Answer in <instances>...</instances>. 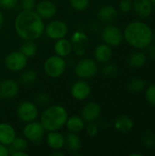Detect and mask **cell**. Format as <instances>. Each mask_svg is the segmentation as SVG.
Here are the masks:
<instances>
[{
  "label": "cell",
  "instance_id": "obj_1",
  "mask_svg": "<svg viewBox=\"0 0 155 156\" xmlns=\"http://www.w3.org/2000/svg\"><path fill=\"white\" fill-rule=\"evenodd\" d=\"M14 27L23 40H37L45 31L44 19L35 10H22L15 18Z\"/></svg>",
  "mask_w": 155,
  "mask_h": 156
},
{
  "label": "cell",
  "instance_id": "obj_2",
  "mask_svg": "<svg viewBox=\"0 0 155 156\" xmlns=\"http://www.w3.org/2000/svg\"><path fill=\"white\" fill-rule=\"evenodd\" d=\"M123 38L134 48L144 49L152 44L153 32L146 23L132 21L129 23L123 31Z\"/></svg>",
  "mask_w": 155,
  "mask_h": 156
},
{
  "label": "cell",
  "instance_id": "obj_3",
  "mask_svg": "<svg viewBox=\"0 0 155 156\" xmlns=\"http://www.w3.org/2000/svg\"><path fill=\"white\" fill-rule=\"evenodd\" d=\"M69 118L68 111L65 107L54 104L45 108L40 114V123L46 132L59 131L62 129Z\"/></svg>",
  "mask_w": 155,
  "mask_h": 156
},
{
  "label": "cell",
  "instance_id": "obj_4",
  "mask_svg": "<svg viewBox=\"0 0 155 156\" xmlns=\"http://www.w3.org/2000/svg\"><path fill=\"white\" fill-rule=\"evenodd\" d=\"M67 68V63L64 59V58L58 56V55H52L49 56L45 61L43 65V69L45 74L51 78V79H58L61 77Z\"/></svg>",
  "mask_w": 155,
  "mask_h": 156
},
{
  "label": "cell",
  "instance_id": "obj_5",
  "mask_svg": "<svg viewBox=\"0 0 155 156\" xmlns=\"http://www.w3.org/2000/svg\"><path fill=\"white\" fill-rule=\"evenodd\" d=\"M98 71L97 61L91 58H80L74 67L75 75L80 80H90L97 75Z\"/></svg>",
  "mask_w": 155,
  "mask_h": 156
},
{
  "label": "cell",
  "instance_id": "obj_6",
  "mask_svg": "<svg viewBox=\"0 0 155 156\" xmlns=\"http://www.w3.org/2000/svg\"><path fill=\"white\" fill-rule=\"evenodd\" d=\"M17 118L24 123L37 121L39 112L37 105L30 101H21L16 108Z\"/></svg>",
  "mask_w": 155,
  "mask_h": 156
},
{
  "label": "cell",
  "instance_id": "obj_7",
  "mask_svg": "<svg viewBox=\"0 0 155 156\" xmlns=\"http://www.w3.org/2000/svg\"><path fill=\"white\" fill-rule=\"evenodd\" d=\"M28 58L26 57L20 50L9 52L4 60L5 68L12 72L22 71L27 65Z\"/></svg>",
  "mask_w": 155,
  "mask_h": 156
},
{
  "label": "cell",
  "instance_id": "obj_8",
  "mask_svg": "<svg viewBox=\"0 0 155 156\" xmlns=\"http://www.w3.org/2000/svg\"><path fill=\"white\" fill-rule=\"evenodd\" d=\"M103 43L112 47H118L123 40V33L114 25H107L100 30Z\"/></svg>",
  "mask_w": 155,
  "mask_h": 156
},
{
  "label": "cell",
  "instance_id": "obj_9",
  "mask_svg": "<svg viewBox=\"0 0 155 156\" xmlns=\"http://www.w3.org/2000/svg\"><path fill=\"white\" fill-rule=\"evenodd\" d=\"M45 133L46 130L44 129L40 122L33 121L27 122L23 128L24 137L28 142H31L33 144H39L45 136Z\"/></svg>",
  "mask_w": 155,
  "mask_h": 156
},
{
  "label": "cell",
  "instance_id": "obj_10",
  "mask_svg": "<svg viewBox=\"0 0 155 156\" xmlns=\"http://www.w3.org/2000/svg\"><path fill=\"white\" fill-rule=\"evenodd\" d=\"M69 27L68 25L59 19H54L45 26L44 33L46 36L53 40H57L65 37L68 35Z\"/></svg>",
  "mask_w": 155,
  "mask_h": 156
},
{
  "label": "cell",
  "instance_id": "obj_11",
  "mask_svg": "<svg viewBox=\"0 0 155 156\" xmlns=\"http://www.w3.org/2000/svg\"><path fill=\"white\" fill-rule=\"evenodd\" d=\"M72 44V51L79 56H83L87 52L89 47V37L88 35L80 30L75 31L70 38Z\"/></svg>",
  "mask_w": 155,
  "mask_h": 156
},
{
  "label": "cell",
  "instance_id": "obj_12",
  "mask_svg": "<svg viewBox=\"0 0 155 156\" xmlns=\"http://www.w3.org/2000/svg\"><path fill=\"white\" fill-rule=\"evenodd\" d=\"M91 93V87L87 82L86 80H80L75 81L70 88L71 96L77 101H85L87 100Z\"/></svg>",
  "mask_w": 155,
  "mask_h": 156
},
{
  "label": "cell",
  "instance_id": "obj_13",
  "mask_svg": "<svg viewBox=\"0 0 155 156\" xmlns=\"http://www.w3.org/2000/svg\"><path fill=\"white\" fill-rule=\"evenodd\" d=\"M101 114V107L98 102L90 101L80 110V116L86 123L95 122Z\"/></svg>",
  "mask_w": 155,
  "mask_h": 156
},
{
  "label": "cell",
  "instance_id": "obj_14",
  "mask_svg": "<svg viewBox=\"0 0 155 156\" xmlns=\"http://www.w3.org/2000/svg\"><path fill=\"white\" fill-rule=\"evenodd\" d=\"M19 92L18 83L12 79H5L0 81V99L12 100Z\"/></svg>",
  "mask_w": 155,
  "mask_h": 156
},
{
  "label": "cell",
  "instance_id": "obj_15",
  "mask_svg": "<svg viewBox=\"0 0 155 156\" xmlns=\"http://www.w3.org/2000/svg\"><path fill=\"white\" fill-rule=\"evenodd\" d=\"M34 10L44 20L45 19H51L57 14V5L53 1L41 0L38 3H37Z\"/></svg>",
  "mask_w": 155,
  "mask_h": 156
},
{
  "label": "cell",
  "instance_id": "obj_16",
  "mask_svg": "<svg viewBox=\"0 0 155 156\" xmlns=\"http://www.w3.org/2000/svg\"><path fill=\"white\" fill-rule=\"evenodd\" d=\"M112 53L113 52H112V48L111 46L105 43H101V44H99L94 48L93 57L97 62L105 64L111 60V58H112Z\"/></svg>",
  "mask_w": 155,
  "mask_h": 156
},
{
  "label": "cell",
  "instance_id": "obj_17",
  "mask_svg": "<svg viewBox=\"0 0 155 156\" xmlns=\"http://www.w3.org/2000/svg\"><path fill=\"white\" fill-rule=\"evenodd\" d=\"M132 9L140 17L147 18L153 13V6L151 0H134L132 2Z\"/></svg>",
  "mask_w": 155,
  "mask_h": 156
},
{
  "label": "cell",
  "instance_id": "obj_18",
  "mask_svg": "<svg viewBox=\"0 0 155 156\" xmlns=\"http://www.w3.org/2000/svg\"><path fill=\"white\" fill-rule=\"evenodd\" d=\"M46 142L48 146L53 150H62L65 147V136L58 131L48 132L46 136Z\"/></svg>",
  "mask_w": 155,
  "mask_h": 156
},
{
  "label": "cell",
  "instance_id": "obj_19",
  "mask_svg": "<svg viewBox=\"0 0 155 156\" xmlns=\"http://www.w3.org/2000/svg\"><path fill=\"white\" fill-rule=\"evenodd\" d=\"M16 137V133L15 128L7 123V122H1L0 123V143L9 146L13 143L14 139Z\"/></svg>",
  "mask_w": 155,
  "mask_h": 156
},
{
  "label": "cell",
  "instance_id": "obj_20",
  "mask_svg": "<svg viewBox=\"0 0 155 156\" xmlns=\"http://www.w3.org/2000/svg\"><path fill=\"white\" fill-rule=\"evenodd\" d=\"M118 16V11L113 5H103L101 6L98 13H97V17L101 23L105 24H110L113 22L116 17Z\"/></svg>",
  "mask_w": 155,
  "mask_h": 156
},
{
  "label": "cell",
  "instance_id": "obj_21",
  "mask_svg": "<svg viewBox=\"0 0 155 156\" xmlns=\"http://www.w3.org/2000/svg\"><path fill=\"white\" fill-rule=\"evenodd\" d=\"M54 44V52L56 55L62 58L69 57L72 52V44L70 39H68L66 37L55 40Z\"/></svg>",
  "mask_w": 155,
  "mask_h": 156
},
{
  "label": "cell",
  "instance_id": "obj_22",
  "mask_svg": "<svg viewBox=\"0 0 155 156\" xmlns=\"http://www.w3.org/2000/svg\"><path fill=\"white\" fill-rule=\"evenodd\" d=\"M85 125H86V122H84V120L81 118L80 115L79 116L74 115V116L69 117L65 124L69 132L75 133H79L82 131H84Z\"/></svg>",
  "mask_w": 155,
  "mask_h": 156
},
{
  "label": "cell",
  "instance_id": "obj_23",
  "mask_svg": "<svg viewBox=\"0 0 155 156\" xmlns=\"http://www.w3.org/2000/svg\"><path fill=\"white\" fill-rule=\"evenodd\" d=\"M114 127L118 132L128 133L133 128V121L127 115H121L116 118L114 122Z\"/></svg>",
  "mask_w": 155,
  "mask_h": 156
},
{
  "label": "cell",
  "instance_id": "obj_24",
  "mask_svg": "<svg viewBox=\"0 0 155 156\" xmlns=\"http://www.w3.org/2000/svg\"><path fill=\"white\" fill-rule=\"evenodd\" d=\"M65 146L72 153L78 152L81 147V139L79 133L69 132L65 136Z\"/></svg>",
  "mask_w": 155,
  "mask_h": 156
},
{
  "label": "cell",
  "instance_id": "obj_25",
  "mask_svg": "<svg viewBox=\"0 0 155 156\" xmlns=\"http://www.w3.org/2000/svg\"><path fill=\"white\" fill-rule=\"evenodd\" d=\"M147 57L142 51H135L132 52L128 58V64L131 68L133 69H140L146 64Z\"/></svg>",
  "mask_w": 155,
  "mask_h": 156
},
{
  "label": "cell",
  "instance_id": "obj_26",
  "mask_svg": "<svg viewBox=\"0 0 155 156\" xmlns=\"http://www.w3.org/2000/svg\"><path fill=\"white\" fill-rule=\"evenodd\" d=\"M19 50L27 58H33L37 52V46L34 40H24L20 45Z\"/></svg>",
  "mask_w": 155,
  "mask_h": 156
},
{
  "label": "cell",
  "instance_id": "obj_27",
  "mask_svg": "<svg viewBox=\"0 0 155 156\" xmlns=\"http://www.w3.org/2000/svg\"><path fill=\"white\" fill-rule=\"evenodd\" d=\"M37 80V73L33 69H26L23 71L19 77V81L25 86L32 85Z\"/></svg>",
  "mask_w": 155,
  "mask_h": 156
},
{
  "label": "cell",
  "instance_id": "obj_28",
  "mask_svg": "<svg viewBox=\"0 0 155 156\" xmlns=\"http://www.w3.org/2000/svg\"><path fill=\"white\" fill-rule=\"evenodd\" d=\"M127 87L132 92H141L146 88V80L143 78H133L128 82Z\"/></svg>",
  "mask_w": 155,
  "mask_h": 156
},
{
  "label": "cell",
  "instance_id": "obj_29",
  "mask_svg": "<svg viewBox=\"0 0 155 156\" xmlns=\"http://www.w3.org/2000/svg\"><path fill=\"white\" fill-rule=\"evenodd\" d=\"M28 147V141L25 137H18L16 136L11 145L8 146L9 154L13 151H26Z\"/></svg>",
  "mask_w": 155,
  "mask_h": 156
},
{
  "label": "cell",
  "instance_id": "obj_30",
  "mask_svg": "<svg viewBox=\"0 0 155 156\" xmlns=\"http://www.w3.org/2000/svg\"><path fill=\"white\" fill-rule=\"evenodd\" d=\"M101 72H102L103 76H105L107 78H112V77H115L118 74L119 69L115 64L107 62L103 66V68L101 69Z\"/></svg>",
  "mask_w": 155,
  "mask_h": 156
},
{
  "label": "cell",
  "instance_id": "obj_31",
  "mask_svg": "<svg viewBox=\"0 0 155 156\" xmlns=\"http://www.w3.org/2000/svg\"><path fill=\"white\" fill-rule=\"evenodd\" d=\"M142 143L143 144L147 147V148H153L155 145V135L154 133L148 130L146 132H144L143 133V137H142Z\"/></svg>",
  "mask_w": 155,
  "mask_h": 156
},
{
  "label": "cell",
  "instance_id": "obj_32",
  "mask_svg": "<svg viewBox=\"0 0 155 156\" xmlns=\"http://www.w3.org/2000/svg\"><path fill=\"white\" fill-rule=\"evenodd\" d=\"M70 6L76 11H84L90 6V0H69Z\"/></svg>",
  "mask_w": 155,
  "mask_h": 156
},
{
  "label": "cell",
  "instance_id": "obj_33",
  "mask_svg": "<svg viewBox=\"0 0 155 156\" xmlns=\"http://www.w3.org/2000/svg\"><path fill=\"white\" fill-rule=\"evenodd\" d=\"M35 103L39 106H47L50 101V96L46 92H38L35 95Z\"/></svg>",
  "mask_w": 155,
  "mask_h": 156
},
{
  "label": "cell",
  "instance_id": "obj_34",
  "mask_svg": "<svg viewBox=\"0 0 155 156\" xmlns=\"http://www.w3.org/2000/svg\"><path fill=\"white\" fill-rule=\"evenodd\" d=\"M145 98L152 106L155 107V84H151L147 87L145 91Z\"/></svg>",
  "mask_w": 155,
  "mask_h": 156
},
{
  "label": "cell",
  "instance_id": "obj_35",
  "mask_svg": "<svg viewBox=\"0 0 155 156\" xmlns=\"http://www.w3.org/2000/svg\"><path fill=\"white\" fill-rule=\"evenodd\" d=\"M85 132L89 137H95L99 133V127L95 122H89L85 125Z\"/></svg>",
  "mask_w": 155,
  "mask_h": 156
},
{
  "label": "cell",
  "instance_id": "obj_36",
  "mask_svg": "<svg viewBox=\"0 0 155 156\" xmlns=\"http://www.w3.org/2000/svg\"><path fill=\"white\" fill-rule=\"evenodd\" d=\"M18 4L22 10H34L37 5L36 0H18Z\"/></svg>",
  "mask_w": 155,
  "mask_h": 156
},
{
  "label": "cell",
  "instance_id": "obj_37",
  "mask_svg": "<svg viewBox=\"0 0 155 156\" xmlns=\"http://www.w3.org/2000/svg\"><path fill=\"white\" fill-rule=\"evenodd\" d=\"M18 4V0H0V8L10 10L15 8Z\"/></svg>",
  "mask_w": 155,
  "mask_h": 156
},
{
  "label": "cell",
  "instance_id": "obj_38",
  "mask_svg": "<svg viewBox=\"0 0 155 156\" xmlns=\"http://www.w3.org/2000/svg\"><path fill=\"white\" fill-rule=\"evenodd\" d=\"M119 8L123 13H129L132 9V0H121L119 3Z\"/></svg>",
  "mask_w": 155,
  "mask_h": 156
},
{
  "label": "cell",
  "instance_id": "obj_39",
  "mask_svg": "<svg viewBox=\"0 0 155 156\" xmlns=\"http://www.w3.org/2000/svg\"><path fill=\"white\" fill-rule=\"evenodd\" d=\"M147 54L149 56V58H151L152 59L155 60V45H150L147 48Z\"/></svg>",
  "mask_w": 155,
  "mask_h": 156
},
{
  "label": "cell",
  "instance_id": "obj_40",
  "mask_svg": "<svg viewBox=\"0 0 155 156\" xmlns=\"http://www.w3.org/2000/svg\"><path fill=\"white\" fill-rule=\"evenodd\" d=\"M9 155V149L8 146L3 144L0 143V156H7Z\"/></svg>",
  "mask_w": 155,
  "mask_h": 156
},
{
  "label": "cell",
  "instance_id": "obj_41",
  "mask_svg": "<svg viewBox=\"0 0 155 156\" xmlns=\"http://www.w3.org/2000/svg\"><path fill=\"white\" fill-rule=\"evenodd\" d=\"M10 155L12 156H27L28 154L26 151H13L10 153Z\"/></svg>",
  "mask_w": 155,
  "mask_h": 156
},
{
  "label": "cell",
  "instance_id": "obj_42",
  "mask_svg": "<svg viewBox=\"0 0 155 156\" xmlns=\"http://www.w3.org/2000/svg\"><path fill=\"white\" fill-rule=\"evenodd\" d=\"M90 29H91L93 32H98V31H100V23H98V22H92V23L90 24Z\"/></svg>",
  "mask_w": 155,
  "mask_h": 156
},
{
  "label": "cell",
  "instance_id": "obj_43",
  "mask_svg": "<svg viewBox=\"0 0 155 156\" xmlns=\"http://www.w3.org/2000/svg\"><path fill=\"white\" fill-rule=\"evenodd\" d=\"M50 154L53 156H63L64 153L61 152V150H53Z\"/></svg>",
  "mask_w": 155,
  "mask_h": 156
},
{
  "label": "cell",
  "instance_id": "obj_44",
  "mask_svg": "<svg viewBox=\"0 0 155 156\" xmlns=\"http://www.w3.org/2000/svg\"><path fill=\"white\" fill-rule=\"evenodd\" d=\"M4 21H5L4 15H3V12L0 10V31H1V29L3 28V26H4Z\"/></svg>",
  "mask_w": 155,
  "mask_h": 156
},
{
  "label": "cell",
  "instance_id": "obj_45",
  "mask_svg": "<svg viewBox=\"0 0 155 156\" xmlns=\"http://www.w3.org/2000/svg\"><path fill=\"white\" fill-rule=\"evenodd\" d=\"M130 156H143V154H142V153H132V154H130Z\"/></svg>",
  "mask_w": 155,
  "mask_h": 156
},
{
  "label": "cell",
  "instance_id": "obj_46",
  "mask_svg": "<svg viewBox=\"0 0 155 156\" xmlns=\"http://www.w3.org/2000/svg\"><path fill=\"white\" fill-rule=\"evenodd\" d=\"M151 1H152L153 6V8H154V10H155V0H151Z\"/></svg>",
  "mask_w": 155,
  "mask_h": 156
},
{
  "label": "cell",
  "instance_id": "obj_47",
  "mask_svg": "<svg viewBox=\"0 0 155 156\" xmlns=\"http://www.w3.org/2000/svg\"><path fill=\"white\" fill-rule=\"evenodd\" d=\"M153 39H154V41H155V32L153 33Z\"/></svg>",
  "mask_w": 155,
  "mask_h": 156
}]
</instances>
